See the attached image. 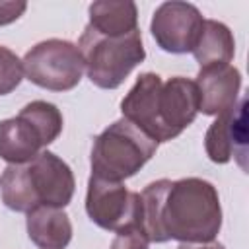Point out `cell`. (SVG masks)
Listing matches in <instances>:
<instances>
[{
	"mask_svg": "<svg viewBox=\"0 0 249 249\" xmlns=\"http://www.w3.org/2000/svg\"><path fill=\"white\" fill-rule=\"evenodd\" d=\"M27 235L39 249H64L72 239V224L62 208L39 206L27 212Z\"/></svg>",
	"mask_w": 249,
	"mask_h": 249,
	"instance_id": "obj_12",
	"label": "cell"
},
{
	"mask_svg": "<svg viewBox=\"0 0 249 249\" xmlns=\"http://www.w3.org/2000/svg\"><path fill=\"white\" fill-rule=\"evenodd\" d=\"M76 191L70 165L56 154L43 150L31 161L8 165L0 175V195L6 208L31 212L39 206L64 208Z\"/></svg>",
	"mask_w": 249,
	"mask_h": 249,
	"instance_id": "obj_2",
	"label": "cell"
},
{
	"mask_svg": "<svg viewBox=\"0 0 249 249\" xmlns=\"http://www.w3.org/2000/svg\"><path fill=\"white\" fill-rule=\"evenodd\" d=\"M21 62L23 76L51 91H70L84 76V58L78 45L64 39H47L33 45Z\"/></svg>",
	"mask_w": 249,
	"mask_h": 249,
	"instance_id": "obj_5",
	"label": "cell"
},
{
	"mask_svg": "<svg viewBox=\"0 0 249 249\" xmlns=\"http://www.w3.org/2000/svg\"><path fill=\"white\" fill-rule=\"evenodd\" d=\"M156 150L158 142L123 117L93 138L89 154L91 175L123 183L136 175L146 161H150Z\"/></svg>",
	"mask_w": 249,
	"mask_h": 249,
	"instance_id": "obj_3",
	"label": "cell"
},
{
	"mask_svg": "<svg viewBox=\"0 0 249 249\" xmlns=\"http://www.w3.org/2000/svg\"><path fill=\"white\" fill-rule=\"evenodd\" d=\"M177 249H226V247L222 243L212 241V243H198V245H195V243H181Z\"/></svg>",
	"mask_w": 249,
	"mask_h": 249,
	"instance_id": "obj_19",
	"label": "cell"
},
{
	"mask_svg": "<svg viewBox=\"0 0 249 249\" xmlns=\"http://www.w3.org/2000/svg\"><path fill=\"white\" fill-rule=\"evenodd\" d=\"M140 228L152 243H212L222 228L216 187L200 177L150 183L140 193Z\"/></svg>",
	"mask_w": 249,
	"mask_h": 249,
	"instance_id": "obj_1",
	"label": "cell"
},
{
	"mask_svg": "<svg viewBox=\"0 0 249 249\" xmlns=\"http://www.w3.org/2000/svg\"><path fill=\"white\" fill-rule=\"evenodd\" d=\"M148 245H150V241H148L146 233L142 231V228L132 226V228H124V230L117 231L109 249H148Z\"/></svg>",
	"mask_w": 249,
	"mask_h": 249,
	"instance_id": "obj_17",
	"label": "cell"
},
{
	"mask_svg": "<svg viewBox=\"0 0 249 249\" xmlns=\"http://www.w3.org/2000/svg\"><path fill=\"white\" fill-rule=\"evenodd\" d=\"M86 212L95 226L107 231L117 233L124 228H140V193L128 191L123 183L91 175L86 193Z\"/></svg>",
	"mask_w": 249,
	"mask_h": 249,
	"instance_id": "obj_6",
	"label": "cell"
},
{
	"mask_svg": "<svg viewBox=\"0 0 249 249\" xmlns=\"http://www.w3.org/2000/svg\"><path fill=\"white\" fill-rule=\"evenodd\" d=\"M206 156L214 163H228L231 158L237 160L239 167L245 169L247 158V97L241 95L237 103L216 115V121L204 134Z\"/></svg>",
	"mask_w": 249,
	"mask_h": 249,
	"instance_id": "obj_9",
	"label": "cell"
},
{
	"mask_svg": "<svg viewBox=\"0 0 249 249\" xmlns=\"http://www.w3.org/2000/svg\"><path fill=\"white\" fill-rule=\"evenodd\" d=\"M89 27L105 37H123L138 29V8L130 0H97L89 4Z\"/></svg>",
	"mask_w": 249,
	"mask_h": 249,
	"instance_id": "obj_13",
	"label": "cell"
},
{
	"mask_svg": "<svg viewBox=\"0 0 249 249\" xmlns=\"http://www.w3.org/2000/svg\"><path fill=\"white\" fill-rule=\"evenodd\" d=\"M235 53V41L230 27L216 19H204L202 33L198 37L196 47L193 49V56L200 68L230 64Z\"/></svg>",
	"mask_w": 249,
	"mask_h": 249,
	"instance_id": "obj_14",
	"label": "cell"
},
{
	"mask_svg": "<svg viewBox=\"0 0 249 249\" xmlns=\"http://www.w3.org/2000/svg\"><path fill=\"white\" fill-rule=\"evenodd\" d=\"M18 115L25 117L35 126V130L39 132V136H41L45 146L53 144L60 136L62 126H64L60 109L54 103H49V101H43V99L27 103Z\"/></svg>",
	"mask_w": 249,
	"mask_h": 249,
	"instance_id": "obj_15",
	"label": "cell"
},
{
	"mask_svg": "<svg viewBox=\"0 0 249 249\" xmlns=\"http://www.w3.org/2000/svg\"><path fill=\"white\" fill-rule=\"evenodd\" d=\"M158 142L177 138L198 115V89L195 80L173 76L161 82L156 99Z\"/></svg>",
	"mask_w": 249,
	"mask_h": 249,
	"instance_id": "obj_8",
	"label": "cell"
},
{
	"mask_svg": "<svg viewBox=\"0 0 249 249\" xmlns=\"http://www.w3.org/2000/svg\"><path fill=\"white\" fill-rule=\"evenodd\" d=\"M27 10V4L21 0H8V2H0V27L14 23L16 19H19L23 16V12Z\"/></svg>",
	"mask_w": 249,
	"mask_h": 249,
	"instance_id": "obj_18",
	"label": "cell"
},
{
	"mask_svg": "<svg viewBox=\"0 0 249 249\" xmlns=\"http://www.w3.org/2000/svg\"><path fill=\"white\" fill-rule=\"evenodd\" d=\"M78 49L89 82L101 89H117L146 58L140 29L123 37H105L86 25Z\"/></svg>",
	"mask_w": 249,
	"mask_h": 249,
	"instance_id": "obj_4",
	"label": "cell"
},
{
	"mask_svg": "<svg viewBox=\"0 0 249 249\" xmlns=\"http://www.w3.org/2000/svg\"><path fill=\"white\" fill-rule=\"evenodd\" d=\"M23 80V62L8 47H0V95L12 93Z\"/></svg>",
	"mask_w": 249,
	"mask_h": 249,
	"instance_id": "obj_16",
	"label": "cell"
},
{
	"mask_svg": "<svg viewBox=\"0 0 249 249\" xmlns=\"http://www.w3.org/2000/svg\"><path fill=\"white\" fill-rule=\"evenodd\" d=\"M195 84L198 89V113L208 117L231 109L241 97V74L231 64L200 68Z\"/></svg>",
	"mask_w": 249,
	"mask_h": 249,
	"instance_id": "obj_10",
	"label": "cell"
},
{
	"mask_svg": "<svg viewBox=\"0 0 249 249\" xmlns=\"http://www.w3.org/2000/svg\"><path fill=\"white\" fill-rule=\"evenodd\" d=\"M43 148L39 132L25 117L18 115L0 121V158L10 165L31 161Z\"/></svg>",
	"mask_w": 249,
	"mask_h": 249,
	"instance_id": "obj_11",
	"label": "cell"
},
{
	"mask_svg": "<svg viewBox=\"0 0 249 249\" xmlns=\"http://www.w3.org/2000/svg\"><path fill=\"white\" fill-rule=\"evenodd\" d=\"M204 18L195 4L189 2H163L156 8L150 31L156 45L171 54L193 53L202 33Z\"/></svg>",
	"mask_w": 249,
	"mask_h": 249,
	"instance_id": "obj_7",
	"label": "cell"
}]
</instances>
